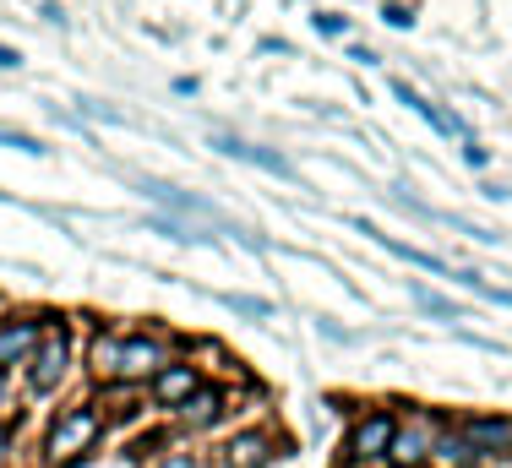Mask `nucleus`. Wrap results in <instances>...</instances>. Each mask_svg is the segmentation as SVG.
<instances>
[{"label":"nucleus","mask_w":512,"mask_h":468,"mask_svg":"<svg viewBox=\"0 0 512 468\" xmlns=\"http://www.w3.org/2000/svg\"><path fill=\"white\" fill-rule=\"evenodd\" d=\"M420 447H425L420 436H404V441H398V458H404V463H414V458H420Z\"/></svg>","instance_id":"6ab92c4d"},{"label":"nucleus","mask_w":512,"mask_h":468,"mask_svg":"<svg viewBox=\"0 0 512 468\" xmlns=\"http://www.w3.org/2000/svg\"><path fill=\"white\" fill-rule=\"evenodd\" d=\"M463 447L485 452V458H507L512 452V420H469L463 425Z\"/></svg>","instance_id":"20e7f679"},{"label":"nucleus","mask_w":512,"mask_h":468,"mask_svg":"<svg viewBox=\"0 0 512 468\" xmlns=\"http://www.w3.org/2000/svg\"><path fill=\"white\" fill-rule=\"evenodd\" d=\"M387 441H393V420H387V414H371V420L355 430V458H382Z\"/></svg>","instance_id":"6e6552de"},{"label":"nucleus","mask_w":512,"mask_h":468,"mask_svg":"<svg viewBox=\"0 0 512 468\" xmlns=\"http://www.w3.org/2000/svg\"><path fill=\"white\" fill-rule=\"evenodd\" d=\"M39 338H44L39 322H11V327H0V365H11L17 354H28Z\"/></svg>","instance_id":"1a4fd4ad"},{"label":"nucleus","mask_w":512,"mask_h":468,"mask_svg":"<svg viewBox=\"0 0 512 468\" xmlns=\"http://www.w3.org/2000/svg\"><path fill=\"white\" fill-rule=\"evenodd\" d=\"M316 33L338 39V33H349V17H338V11H316Z\"/></svg>","instance_id":"dca6fc26"},{"label":"nucleus","mask_w":512,"mask_h":468,"mask_svg":"<svg viewBox=\"0 0 512 468\" xmlns=\"http://www.w3.org/2000/svg\"><path fill=\"white\" fill-rule=\"evenodd\" d=\"M235 468H262V458H267V447H262V436H240L235 447Z\"/></svg>","instance_id":"f8f14e48"},{"label":"nucleus","mask_w":512,"mask_h":468,"mask_svg":"<svg viewBox=\"0 0 512 468\" xmlns=\"http://www.w3.org/2000/svg\"><path fill=\"white\" fill-rule=\"evenodd\" d=\"M153 365H164L158 343L131 338V343H120V349H115V365H109V371H120V376H142V371H153Z\"/></svg>","instance_id":"423d86ee"},{"label":"nucleus","mask_w":512,"mask_h":468,"mask_svg":"<svg viewBox=\"0 0 512 468\" xmlns=\"http://www.w3.org/2000/svg\"><path fill=\"white\" fill-rule=\"evenodd\" d=\"M60 376H66V338L44 332V354L33 360V392H55Z\"/></svg>","instance_id":"39448f33"},{"label":"nucleus","mask_w":512,"mask_h":468,"mask_svg":"<svg viewBox=\"0 0 512 468\" xmlns=\"http://www.w3.org/2000/svg\"><path fill=\"white\" fill-rule=\"evenodd\" d=\"M0 452H6V430H0Z\"/></svg>","instance_id":"4be33fe9"},{"label":"nucleus","mask_w":512,"mask_h":468,"mask_svg":"<svg viewBox=\"0 0 512 468\" xmlns=\"http://www.w3.org/2000/svg\"><path fill=\"white\" fill-rule=\"evenodd\" d=\"M17 66H22V55L11 44H0V71H17Z\"/></svg>","instance_id":"aec40b11"},{"label":"nucleus","mask_w":512,"mask_h":468,"mask_svg":"<svg viewBox=\"0 0 512 468\" xmlns=\"http://www.w3.org/2000/svg\"><path fill=\"white\" fill-rule=\"evenodd\" d=\"M158 398H164V403H175V409H180V403H186L191 398V392H197V376H191L186 371V365H175V371H164V376H158Z\"/></svg>","instance_id":"9d476101"},{"label":"nucleus","mask_w":512,"mask_h":468,"mask_svg":"<svg viewBox=\"0 0 512 468\" xmlns=\"http://www.w3.org/2000/svg\"><path fill=\"white\" fill-rule=\"evenodd\" d=\"M0 142L17 147V153H28V158H39V153H44V142H39V137H22V131H6V126H0Z\"/></svg>","instance_id":"2eb2a0df"},{"label":"nucleus","mask_w":512,"mask_h":468,"mask_svg":"<svg viewBox=\"0 0 512 468\" xmlns=\"http://www.w3.org/2000/svg\"><path fill=\"white\" fill-rule=\"evenodd\" d=\"M153 468H191V458H164V463H153Z\"/></svg>","instance_id":"412c9836"},{"label":"nucleus","mask_w":512,"mask_h":468,"mask_svg":"<svg viewBox=\"0 0 512 468\" xmlns=\"http://www.w3.org/2000/svg\"><path fill=\"white\" fill-rule=\"evenodd\" d=\"M387 93H393V98H404V104L414 109V115H420V120H431V131H442V137H447V131H458V126H453V115H442V109H436L431 98H420V93H414L404 77H387Z\"/></svg>","instance_id":"0eeeda50"},{"label":"nucleus","mask_w":512,"mask_h":468,"mask_svg":"<svg viewBox=\"0 0 512 468\" xmlns=\"http://www.w3.org/2000/svg\"><path fill=\"white\" fill-rule=\"evenodd\" d=\"M355 229H360V234H371V240H376V245H382V251H393V256H404V262H409V267H425V273H436V278H453V283H458V267H447V262H442V256H431V251H420V245H404V240H393V234H382V229H376V224H371V218H355Z\"/></svg>","instance_id":"f03ea898"},{"label":"nucleus","mask_w":512,"mask_h":468,"mask_svg":"<svg viewBox=\"0 0 512 468\" xmlns=\"http://www.w3.org/2000/svg\"><path fill=\"white\" fill-rule=\"evenodd\" d=\"M93 436H99V414L93 409H66L60 425L50 430V463H71L77 452L93 447Z\"/></svg>","instance_id":"f257e3e1"},{"label":"nucleus","mask_w":512,"mask_h":468,"mask_svg":"<svg viewBox=\"0 0 512 468\" xmlns=\"http://www.w3.org/2000/svg\"><path fill=\"white\" fill-rule=\"evenodd\" d=\"M213 147L229 158H246V164L267 169V175H278V180H295V164H289L284 153H273V147H256V142H240V137H213Z\"/></svg>","instance_id":"7ed1b4c3"},{"label":"nucleus","mask_w":512,"mask_h":468,"mask_svg":"<svg viewBox=\"0 0 512 468\" xmlns=\"http://www.w3.org/2000/svg\"><path fill=\"white\" fill-rule=\"evenodd\" d=\"M382 17L393 22V28H414V11L409 6H382Z\"/></svg>","instance_id":"a211bd4d"},{"label":"nucleus","mask_w":512,"mask_h":468,"mask_svg":"<svg viewBox=\"0 0 512 468\" xmlns=\"http://www.w3.org/2000/svg\"><path fill=\"white\" fill-rule=\"evenodd\" d=\"M180 409H186V420H207V414H218V398H213V392H191Z\"/></svg>","instance_id":"4468645a"},{"label":"nucleus","mask_w":512,"mask_h":468,"mask_svg":"<svg viewBox=\"0 0 512 468\" xmlns=\"http://www.w3.org/2000/svg\"><path fill=\"white\" fill-rule=\"evenodd\" d=\"M224 305H229V311H240V316H273V305L251 300V294H224Z\"/></svg>","instance_id":"ddd939ff"},{"label":"nucleus","mask_w":512,"mask_h":468,"mask_svg":"<svg viewBox=\"0 0 512 468\" xmlns=\"http://www.w3.org/2000/svg\"><path fill=\"white\" fill-rule=\"evenodd\" d=\"M463 164H469V169H485V164H491V153H485V147L469 137V142H463Z\"/></svg>","instance_id":"f3484780"},{"label":"nucleus","mask_w":512,"mask_h":468,"mask_svg":"<svg viewBox=\"0 0 512 468\" xmlns=\"http://www.w3.org/2000/svg\"><path fill=\"white\" fill-rule=\"evenodd\" d=\"M414 305H420L425 316H442V322H458V316H463L458 300H442V294H431L425 283H414Z\"/></svg>","instance_id":"9b49d317"}]
</instances>
